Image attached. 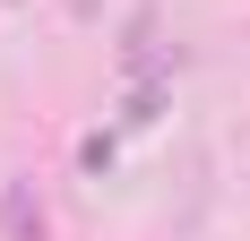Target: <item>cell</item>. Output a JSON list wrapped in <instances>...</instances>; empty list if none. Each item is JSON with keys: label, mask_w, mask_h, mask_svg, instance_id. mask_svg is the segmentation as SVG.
<instances>
[{"label": "cell", "mask_w": 250, "mask_h": 241, "mask_svg": "<svg viewBox=\"0 0 250 241\" xmlns=\"http://www.w3.org/2000/svg\"><path fill=\"white\" fill-rule=\"evenodd\" d=\"M0 241H52V207L35 190V172L0 181Z\"/></svg>", "instance_id": "1"}, {"label": "cell", "mask_w": 250, "mask_h": 241, "mask_svg": "<svg viewBox=\"0 0 250 241\" xmlns=\"http://www.w3.org/2000/svg\"><path fill=\"white\" fill-rule=\"evenodd\" d=\"M69 18H95V0H69Z\"/></svg>", "instance_id": "2"}]
</instances>
